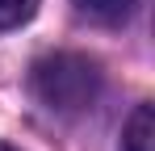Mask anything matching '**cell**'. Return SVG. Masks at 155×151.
<instances>
[{
  "label": "cell",
  "instance_id": "6da1fadb",
  "mask_svg": "<svg viewBox=\"0 0 155 151\" xmlns=\"http://www.w3.org/2000/svg\"><path fill=\"white\" fill-rule=\"evenodd\" d=\"M29 88H34V97L42 101L51 113L71 118V113L92 109V101L101 97V72H97L92 59L63 50V55H46V59L34 63Z\"/></svg>",
  "mask_w": 155,
  "mask_h": 151
},
{
  "label": "cell",
  "instance_id": "7a4b0ae2",
  "mask_svg": "<svg viewBox=\"0 0 155 151\" xmlns=\"http://www.w3.org/2000/svg\"><path fill=\"white\" fill-rule=\"evenodd\" d=\"M122 151H155V113L151 105H138L122 130Z\"/></svg>",
  "mask_w": 155,
  "mask_h": 151
},
{
  "label": "cell",
  "instance_id": "3957f363",
  "mask_svg": "<svg viewBox=\"0 0 155 151\" xmlns=\"http://www.w3.org/2000/svg\"><path fill=\"white\" fill-rule=\"evenodd\" d=\"M76 8H80V13H88L92 21L113 25V21H122L130 8H134V0H76Z\"/></svg>",
  "mask_w": 155,
  "mask_h": 151
},
{
  "label": "cell",
  "instance_id": "277c9868",
  "mask_svg": "<svg viewBox=\"0 0 155 151\" xmlns=\"http://www.w3.org/2000/svg\"><path fill=\"white\" fill-rule=\"evenodd\" d=\"M38 13V0H0V29H17Z\"/></svg>",
  "mask_w": 155,
  "mask_h": 151
},
{
  "label": "cell",
  "instance_id": "5b68a950",
  "mask_svg": "<svg viewBox=\"0 0 155 151\" xmlns=\"http://www.w3.org/2000/svg\"><path fill=\"white\" fill-rule=\"evenodd\" d=\"M0 151H13V147H4V143H0Z\"/></svg>",
  "mask_w": 155,
  "mask_h": 151
}]
</instances>
